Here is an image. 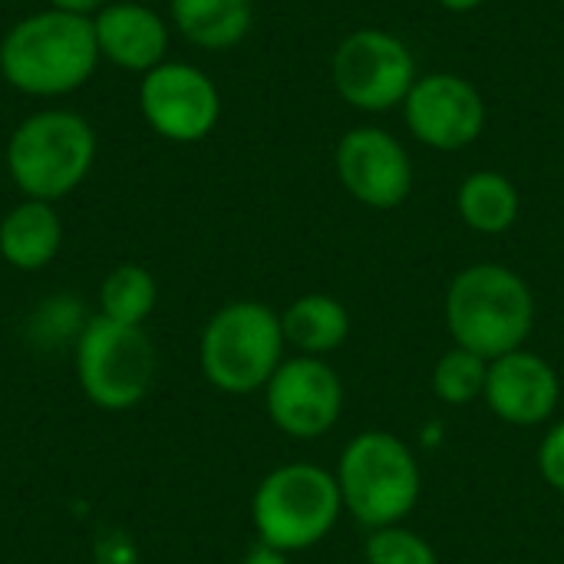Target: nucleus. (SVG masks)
<instances>
[{
  "instance_id": "nucleus-1",
  "label": "nucleus",
  "mask_w": 564,
  "mask_h": 564,
  "mask_svg": "<svg viewBox=\"0 0 564 564\" xmlns=\"http://www.w3.org/2000/svg\"><path fill=\"white\" fill-rule=\"evenodd\" d=\"M443 314L456 347L496 360L525 347L535 327V294L519 271L479 261L449 281Z\"/></svg>"
},
{
  "instance_id": "nucleus-2",
  "label": "nucleus",
  "mask_w": 564,
  "mask_h": 564,
  "mask_svg": "<svg viewBox=\"0 0 564 564\" xmlns=\"http://www.w3.org/2000/svg\"><path fill=\"white\" fill-rule=\"evenodd\" d=\"M99 59L93 17L50 7L17 20L0 40V73L26 96H66L96 73Z\"/></svg>"
},
{
  "instance_id": "nucleus-3",
  "label": "nucleus",
  "mask_w": 564,
  "mask_h": 564,
  "mask_svg": "<svg viewBox=\"0 0 564 564\" xmlns=\"http://www.w3.org/2000/svg\"><path fill=\"white\" fill-rule=\"evenodd\" d=\"M344 512H350L360 525L387 529L400 525L420 502L423 473L416 453L387 430L357 433L334 469Z\"/></svg>"
},
{
  "instance_id": "nucleus-4",
  "label": "nucleus",
  "mask_w": 564,
  "mask_h": 564,
  "mask_svg": "<svg viewBox=\"0 0 564 564\" xmlns=\"http://www.w3.org/2000/svg\"><path fill=\"white\" fill-rule=\"evenodd\" d=\"M344 516L337 476L314 463L271 469L251 499V522L261 545L274 552H307L321 545Z\"/></svg>"
},
{
  "instance_id": "nucleus-5",
  "label": "nucleus",
  "mask_w": 564,
  "mask_h": 564,
  "mask_svg": "<svg viewBox=\"0 0 564 564\" xmlns=\"http://www.w3.org/2000/svg\"><path fill=\"white\" fill-rule=\"evenodd\" d=\"M96 162L93 126L69 109L26 116L7 139V172L13 185L36 202L69 195Z\"/></svg>"
},
{
  "instance_id": "nucleus-6",
  "label": "nucleus",
  "mask_w": 564,
  "mask_h": 564,
  "mask_svg": "<svg viewBox=\"0 0 564 564\" xmlns=\"http://www.w3.org/2000/svg\"><path fill=\"white\" fill-rule=\"evenodd\" d=\"M281 314L261 301H231L202 330L198 360L205 380L231 397L264 390L284 364Z\"/></svg>"
},
{
  "instance_id": "nucleus-7",
  "label": "nucleus",
  "mask_w": 564,
  "mask_h": 564,
  "mask_svg": "<svg viewBox=\"0 0 564 564\" xmlns=\"http://www.w3.org/2000/svg\"><path fill=\"white\" fill-rule=\"evenodd\" d=\"M76 373L83 393L102 410H129L145 400L155 380V347L142 327L109 317L86 321L76 337Z\"/></svg>"
},
{
  "instance_id": "nucleus-8",
  "label": "nucleus",
  "mask_w": 564,
  "mask_h": 564,
  "mask_svg": "<svg viewBox=\"0 0 564 564\" xmlns=\"http://www.w3.org/2000/svg\"><path fill=\"white\" fill-rule=\"evenodd\" d=\"M330 79L337 96L357 112H390L406 102L420 79L410 46L380 26L347 33L330 56Z\"/></svg>"
},
{
  "instance_id": "nucleus-9",
  "label": "nucleus",
  "mask_w": 564,
  "mask_h": 564,
  "mask_svg": "<svg viewBox=\"0 0 564 564\" xmlns=\"http://www.w3.org/2000/svg\"><path fill=\"white\" fill-rule=\"evenodd\" d=\"M271 423L291 440L327 436L344 413V380L324 357L284 360L264 387Z\"/></svg>"
},
{
  "instance_id": "nucleus-10",
  "label": "nucleus",
  "mask_w": 564,
  "mask_h": 564,
  "mask_svg": "<svg viewBox=\"0 0 564 564\" xmlns=\"http://www.w3.org/2000/svg\"><path fill=\"white\" fill-rule=\"evenodd\" d=\"M139 109L155 135L169 142H202L221 116V93L192 63H159L139 83Z\"/></svg>"
},
{
  "instance_id": "nucleus-11",
  "label": "nucleus",
  "mask_w": 564,
  "mask_h": 564,
  "mask_svg": "<svg viewBox=\"0 0 564 564\" xmlns=\"http://www.w3.org/2000/svg\"><path fill=\"white\" fill-rule=\"evenodd\" d=\"M334 169L344 192L373 212L400 208L413 192V159L406 145L380 126L344 132L334 152Z\"/></svg>"
},
{
  "instance_id": "nucleus-12",
  "label": "nucleus",
  "mask_w": 564,
  "mask_h": 564,
  "mask_svg": "<svg viewBox=\"0 0 564 564\" xmlns=\"http://www.w3.org/2000/svg\"><path fill=\"white\" fill-rule=\"evenodd\" d=\"M406 129L416 142L436 152H459L486 132V99L459 73L420 76L403 102Z\"/></svg>"
},
{
  "instance_id": "nucleus-13",
  "label": "nucleus",
  "mask_w": 564,
  "mask_h": 564,
  "mask_svg": "<svg viewBox=\"0 0 564 564\" xmlns=\"http://www.w3.org/2000/svg\"><path fill=\"white\" fill-rule=\"evenodd\" d=\"M482 400L509 426H539L555 416L562 403V380L545 357L519 347L489 360Z\"/></svg>"
},
{
  "instance_id": "nucleus-14",
  "label": "nucleus",
  "mask_w": 564,
  "mask_h": 564,
  "mask_svg": "<svg viewBox=\"0 0 564 564\" xmlns=\"http://www.w3.org/2000/svg\"><path fill=\"white\" fill-rule=\"evenodd\" d=\"M93 30H96L99 56L116 63L119 69H132L145 76L149 69L165 63L169 26L149 3L139 0L106 3L93 17Z\"/></svg>"
},
{
  "instance_id": "nucleus-15",
  "label": "nucleus",
  "mask_w": 564,
  "mask_h": 564,
  "mask_svg": "<svg viewBox=\"0 0 564 564\" xmlns=\"http://www.w3.org/2000/svg\"><path fill=\"white\" fill-rule=\"evenodd\" d=\"M63 245V221L53 202L23 198L0 221V254L17 271L46 268Z\"/></svg>"
},
{
  "instance_id": "nucleus-16",
  "label": "nucleus",
  "mask_w": 564,
  "mask_h": 564,
  "mask_svg": "<svg viewBox=\"0 0 564 564\" xmlns=\"http://www.w3.org/2000/svg\"><path fill=\"white\" fill-rule=\"evenodd\" d=\"M284 344L301 357H327L350 337V311L330 294H301L281 314Z\"/></svg>"
},
{
  "instance_id": "nucleus-17",
  "label": "nucleus",
  "mask_w": 564,
  "mask_h": 564,
  "mask_svg": "<svg viewBox=\"0 0 564 564\" xmlns=\"http://www.w3.org/2000/svg\"><path fill=\"white\" fill-rule=\"evenodd\" d=\"M519 188L496 169L469 172L456 188V212L476 235H506L519 221Z\"/></svg>"
},
{
  "instance_id": "nucleus-18",
  "label": "nucleus",
  "mask_w": 564,
  "mask_h": 564,
  "mask_svg": "<svg viewBox=\"0 0 564 564\" xmlns=\"http://www.w3.org/2000/svg\"><path fill=\"white\" fill-rule=\"evenodd\" d=\"M178 33L202 50L238 46L254 20L251 0H169Z\"/></svg>"
},
{
  "instance_id": "nucleus-19",
  "label": "nucleus",
  "mask_w": 564,
  "mask_h": 564,
  "mask_svg": "<svg viewBox=\"0 0 564 564\" xmlns=\"http://www.w3.org/2000/svg\"><path fill=\"white\" fill-rule=\"evenodd\" d=\"M155 301H159L155 278L139 264H119L99 288L102 317L116 324L142 327V321L155 311Z\"/></svg>"
},
{
  "instance_id": "nucleus-20",
  "label": "nucleus",
  "mask_w": 564,
  "mask_h": 564,
  "mask_svg": "<svg viewBox=\"0 0 564 564\" xmlns=\"http://www.w3.org/2000/svg\"><path fill=\"white\" fill-rule=\"evenodd\" d=\"M489 360L466 347H449L433 367V393L446 406H469L486 393Z\"/></svg>"
},
{
  "instance_id": "nucleus-21",
  "label": "nucleus",
  "mask_w": 564,
  "mask_h": 564,
  "mask_svg": "<svg viewBox=\"0 0 564 564\" xmlns=\"http://www.w3.org/2000/svg\"><path fill=\"white\" fill-rule=\"evenodd\" d=\"M364 562L367 564H440L436 549L413 529L387 525L373 529L364 545Z\"/></svg>"
},
{
  "instance_id": "nucleus-22",
  "label": "nucleus",
  "mask_w": 564,
  "mask_h": 564,
  "mask_svg": "<svg viewBox=\"0 0 564 564\" xmlns=\"http://www.w3.org/2000/svg\"><path fill=\"white\" fill-rule=\"evenodd\" d=\"M36 327H46L50 340H63V337H79L86 324H79V304H73L69 297H53L40 307L36 314Z\"/></svg>"
},
{
  "instance_id": "nucleus-23",
  "label": "nucleus",
  "mask_w": 564,
  "mask_h": 564,
  "mask_svg": "<svg viewBox=\"0 0 564 564\" xmlns=\"http://www.w3.org/2000/svg\"><path fill=\"white\" fill-rule=\"evenodd\" d=\"M539 473L555 492L564 496V420H558L539 443Z\"/></svg>"
},
{
  "instance_id": "nucleus-24",
  "label": "nucleus",
  "mask_w": 564,
  "mask_h": 564,
  "mask_svg": "<svg viewBox=\"0 0 564 564\" xmlns=\"http://www.w3.org/2000/svg\"><path fill=\"white\" fill-rule=\"evenodd\" d=\"M50 10H63V13H79V17H96L106 0H46Z\"/></svg>"
},
{
  "instance_id": "nucleus-25",
  "label": "nucleus",
  "mask_w": 564,
  "mask_h": 564,
  "mask_svg": "<svg viewBox=\"0 0 564 564\" xmlns=\"http://www.w3.org/2000/svg\"><path fill=\"white\" fill-rule=\"evenodd\" d=\"M241 564H288V555L284 552H274V549H268V545H258V549H251Z\"/></svg>"
},
{
  "instance_id": "nucleus-26",
  "label": "nucleus",
  "mask_w": 564,
  "mask_h": 564,
  "mask_svg": "<svg viewBox=\"0 0 564 564\" xmlns=\"http://www.w3.org/2000/svg\"><path fill=\"white\" fill-rule=\"evenodd\" d=\"M443 10H449V13H473V10H479L486 0H436Z\"/></svg>"
},
{
  "instance_id": "nucleus-27",
  "label": "nucleus",
  "mask_w": 564,
  "mask_h": 564,
  "mask_svg": "<svg viewBox=\"0 0 564 564\" xmlns=\"http://www.w3.org/2000/svg\"><path fill=\"white\" fill-rule=\"evenodd\" d=\"M139 3H152V0H139Z\"/></svg>"
}]
</instances>
